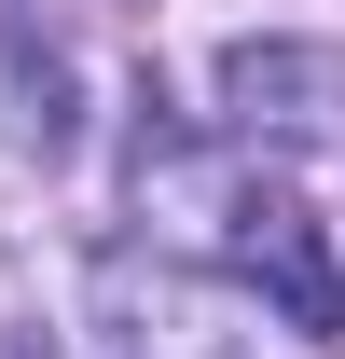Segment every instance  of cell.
<instances>
[{
  "mask_svg": "<svg viewBox=\"0 0 345 359\" xmlns=\"http://www.w3.org/2000/svg\"><path fill=\"white\" fill-rule=\"evenodd\" d=\"M0 138L14 152H69V55L0 28Z\"/></svg>",
  "mask_w": 345,
  "mask_h": 359,
  "instance_id": "obj_4",
  "label": "cell"
},
{
  "mask_svg": "<svg viewBox=\"0 0 345 359\" xmlns=\"http://www.w3.org/2000/svg\"><path fill=\"white\" fill-rule=\"evenodd\" d=\"M97 332H111V359H262V332L221 290H194L180 263H138V249L97 263Z\"/></svg>",
  "mask_w": 345,
  "mask_h": 359,
  "instance_id": "obj_2",
  "label": "cell"
},
{
  "mask_svg": "<svg viewBox=\"0 0 345 359\" xmlns=\"http://www.w3.org/2000/svg\"><path fill=\"white\" fill-rule=\"evenodd\" d=\"M138 208H152V222H180L262 318H276V332H318V346L345 332L332 222H318L276 166H249V152H194V138H138Z\"/></svg>",
  "mask_w": 345,
  "mask_h": 359,
  "instance_id": "obj_1",
  "label": "cell"
},
{
  "mask_svg": "<svg viewBox=\"0 0 345 359\" xmlns=\"http://www.w3.org/2000/svg\"><path fill=\"white\" fill-rule=\"evenodd\" d=\"M221 125L276 138V152H332L345 138V42H235L221 55Z\"/></svg>",
  "mask_w": 345,
  "mask_h": 359,
  "instance_id": "obj_3",
  "label": "cell"
},
{
  "mask_svg": "<svg viewBox=\"0 0 345 359\" xmlns=\"http://www.w3.org/2000/svg\"><path fill=\"white\" fill-rule=\"evenodd\" d=\"M0 359H55V346H0Z\"/></svg>",
  "mask_w": 345,
  "mask_h": 359,
  "instance_id": "obj_5",
  "label": "cell"
}]
</instances>
